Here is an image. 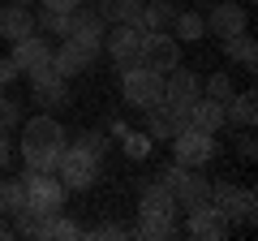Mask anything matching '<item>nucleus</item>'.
<instances>
[{
	"instance_id": "f704fd0d",
	"label": "nucleus",
	"mask_w": 258,
	"mask_h": 241,
	"mask_svg": "<svg viewBox=\"0 0 258 241\" xmlns=\"http://www.w3.org/2000/svg\"><path fill=\"white\" fill-rule=\"evenodd\" d=\"M39 5H43V9H52V13H74L82 0H39Z\"/></svg>"
},
{
	"instance_id": "aec40b11",
	"label": "nucleus",
	"mask_w": 258,
	"mask_h": 241,
	"mask_svg": "<svg viewBox=\"0 0 258 241\" xmlns=\"http://www.w3.org/2000/svg\"><path fill=\"white\" fill-rule=\"evenodd\" d=\"M30 91H35L39 108H64V103H69V78L52 74V78H43V82H30Z\"/></svg>"
},
{
	"instance_id": "dca6fc26",
	"label": "nucleus",
	"mask_w": 258,
	"mask_h": 241,
	"mask_svg": "<svg viewBox=\"0 0 258 241\" xmlns=\"http://www.w3.org/2000/svg\"><path fill=\"white\" fill-rule=\"evenodd\" d=\"M189 125L203 134H220L224 130V103L211 99V95H198V99L189 103Z\"/></svg>"
},
{
	"instance_id": "ea45409f",
	"label": "nucleus",
	"mask_w": 258,
	"mask_h": 241,
	"mask_svg": "<svg viewBox=\"0 0 258 241\" xmlns=\"http://www.w3.org/2000/svg\"><path fill=\"white\" fill-rule=\"evenodd\" d=\"M0 99H5V82H0Z\"/></svg>"
},
{
	"instance_id": "423d86ee",
	"label": "nucleus",
	"mask_w": 258,
	"mask_h": 241,
	"mask_svg": "<svg viewBox=\"0 0 258 241\" xmlns=\"http://www.w3.org/2000/svg\"><path fill=\"white\" fill-rule=\"evenodd\" d=\"M142 43H147V30H142V26H129V22L108 26V35H103V52L116 61V69L138 65V61H142Z\"/></svg>"
},
{
	"instance_id": "c85d7f7f",
	"label": "nucleus",
	"mask_w": 258,
	"mask_h": 241,
	"mask_svg": "<svg viewBox=\"0 0 258 241\" xmlns=\"http://www.w3.org/2000/svg\"><path fill=\"white\" fill-rule=\"evenodd\" d=\"M203 95H211V99L228 103V99H232V78H228V74H211V78H207V91H203Z\"/></svg>"
},
{
	"instance_id": "4c0bfd02",
	"label": "nucleus",
	"mask_w": 258,
	"mask_h": 241,
	"mask_svg": "<svg viewBox=\"0 0 258 241\" xmlns=\"http://www.w3.org/2000/svg\"><path fill=\"white\" fill-rule=\"evenodd\" d=\"M13 237V224H5V220H0V241H9Z\"/></svg>"
},
{
	"instance_id": "c756f323",
	"label": "nucleus",
	"mask_w": 258,
	"mask_h": 241,
	"mask_svg": "<svg viewBox=\"0 0 258 241\" xmlns=\"http://www.w3.org/2000/svg\"><path fill=\"white\" fill-rule=\"evenodd\" d=\"M134 237H147V241H159V237H176V224H151V220H138Z\"/></svg>"
},
{
	"instance_id": "1a4fd4ad",
	"label": "nucleus",
	"mask_w": 258,
	"mask_h": 241,
	"mask_svg": "<svg viewBox=\"0 0 258 241\" xmlns=\"http://www.w3.org/2000/svg\"><path fill=\"white\" fill-rule=\"evenodd\" d=\"M203 22H207V35H215V39H228V35H237V30H249V13L237 0H220L211 9V18H203Z\"/></svg>"
},
{
	"instance_id": "9b49d317",
	"label": "nucleus",
	"mask_w": 258,
	"mask_h": 241,
	"mask_svg": "<svg viewBox=\"0 0 258 241\" xmlns=\"http://www.w3.org/2000/svg\"><path fill=\"white\" fill-rule=\"evenodd\" d=\"M185 232H189V237H198V241H224V237H228V220H224L211 203H203V207H194V211H189Z\"/></svg>"
},
{
	"instance_id": "9d476101",
	"label": "nucleus",
	"mask_w": 258,
	"mask_h": 241,
	"mask_svg": "<svg viewBox=\"0 0 258 241\" xmlns=\"http://www.w3.org/2000/svg\"><path fill=\"white\" fill-rule=\"evenodd\" d=\"M138 215H142V220H151V224H172V215H176L172 190H164L159 181H155V186H147V190H142V198H138Z\"/></svg>"
},
{
	"instance_id": "ddd939ff",
	"label": "nucleus",
	"mask_w": 258,
	"mask_h": 241,
	"mask_svg": "<svg viewBox=\"0 0 258 241\" xmlns=\"http://www.w3.org/2000/svg\"><path fill=\"white\" fill-rule=\"evenodd\" d=\"M172 198H176V207H181V211H194V207L211 203V181H207V176H198V168H185V176L176 181Z\"/></svg>"
},
{
	"instance_id": "a19ab883",
	"label": "nucleus",
	"mask_w": 258,
	"mask_h": 241,
	"mask_svg": "<svg viewBox=\"0 0 258 241\" xmlns=\"http://www.w3.org/2000/svg\"><path fill=\"white\" fill-rule=\"evenodd\" d=\"M176 5H185V0H176Z\"/></svg>"
},
{
	"instance_id": "cd10ccee",
	"label": "nucleus",
	"mask_w": 258,
	"mask_h": 241,
	"mask_svg": "<svg viewBox=\"0 0 258 241\" xmlns=\"http://www.w3.org/2000/svg\"><path fill=\"white\" fill-rule=\"evenodd\" d=\"M22 120H26V116H22V103L5 95V99H0V130H18Z\"/></svg>"
},
{
	"instance_id": "f257e3e1",
	"label": "nucleus",
	"mask_w": 258,
	"mask_h": 241,
	"mask_svg": "<svg viewBox=\"0 0 258 241\" xmlns=\"http://www.w3.org/2000/svg\"><path fill=\"white\" fill-rule=\"evenodd\" d=\"M64 151V125L52 116V112H39V116L22 120V138H18V155L26 159V168H39V172H52L56 159Z\"/></svg>"
},
{
	"instance_id": "7ed1b4c3",
	"label": "nucleus",
	"mask_w": 258,
	"mask_h": 241,
	"mask_svg": "<svg viewBox=\"0 0 258 241\" xmlns=\"http://www.w3.org/2000/svg\"><path fill=\"white\" fill-rule=\"evenodd\" d=\"M120 91H125L129 108L151 112L155 103H164V74H155L147 65H125L120 69Z\"/></svg>"
},
{
	"instance_id": "39448f33",
	"label": "nucleus",
	"mask_w": 258,
	"mask_h": 241,
	"mask_svg": "<svg viewBox=\"0 0 258 241\" xmlns=\"http://www.w3.org/2000/svg\"><path fill=\"white\" fill-rule=\"evenodd\" d=\"M215 151H220L215 134H203V130H194V125H185L181 134H172V159L181 168H207L215 159Z\"/></svg>"
},
{
	"instance_id": "6e6552de",
	"label": "nucleus",
	"mask_w": 258,
	"mask_h": 241,
	"mask_svg": "<svg viewBox=\"0 0 258 241\" xmlns=\"http://www.w3.org/2000/svg\"><path fill=\"white\" fill-rule=\"evenodd\" d=\"M138 65L155 69V74H172L181 65V43H176L168 30H147V43H142V61Z\"/></svg>"
},
{
	"instance_id": "f3484780",
	"label": "nucleus",
	"mask_w": 258,
	"mask_h": 241,
	"mask_svg": "<svg viewBox=\"0 0 258 241\" xmlns=\"http://www.w3.org/2000/svg\"><path fill=\"white\" fill-rule=\"evenodd\" d=\"M164 99L189 108V103L198 99V74H189V69H181V65H176L172 74H164Z\"/></svg>"
},
{
	"instance_id": "bb28decb",
	"label": "nucleus",
	"mask_w": 258,
	"mask_h": 241,
	"mask_svg": "<svg viewBox=\"0 0 258 241\" xmlns=\"http://www.w3.org/2000/svg\"><path fill=\"white\" fill-rule=\"evenodd\" d=\"M47 237H64V241H74V237H86V232H82V228H78V224H74V220H64V215H60V211H56V215H52V220H47Z\"/></svg>"
},
{
	"instance_id": "2eb2a0df",
	"label": "nucleus",
	"mask_w": 258,
	"mask_h": 241,
	"mask_svg": "<svg viewBox=\"0 0 258 241\" xmlns=\"http://www.w3.org/2000/svg\"><path fill=\"white\" fill-rule=\"evenodd\" d=\"M43 61H52V43H47V39H39V30H35V35H26V39H18V43H13V65H18L22 74L39 69Z\"/></svg>"
},
{
	"instance_id": "a878e982",
	"label": "nucleus",
	"mask_w": 258,
	"mask_h": 241,
	"mask_svg": "<svg viewBox=\"0 0 258 241\" xmlns=\"http://www.w3.org/2000/svg\"><path fill=\"white\" fill-rule=\"evenodd\" d=\"M35 26L47 30V35H56V39H64V30H69V13H52V9H43V13H35Z\"/></svg>"
},
{
	"instance_id": "c9c22d12",
	"label": "nucleus",
	"mask_w": 258,
	"mask_h": 241,
	"mask_svg": "<svg viewBox=\"0 0 258 241\" xmlns=\"http://www.w3.org/2000/svg\"><path fill=\"white\" fill-rule=\"evenodd\" d=\"M91 237H129V228H120V224H99V228H91Z\"/></svg>"
},
{
	"instance_id": "5701e85b",
	"label": "nucleus",
	"mask_w": 258,
	"mask_h": 241,
	"mask_svg": "<svg viewBox=\"0 0 258 241\" xmlns=\"http://www.w3.org/2000/svg\"><path fill=\"white\" fill-rule=\"evenodd\" d=\"M176 18V5H164V0H142V18L138 26L142 30H168Z\"/></svg>"
},
{
	"instance_id": "393cba45",
	"label": "nucleus",
	"mask_w": 258,
	"mask_h": 241,
	"mask_svg": "<svg viewBox=\"0 0 258 241\" xmlns=\"http://www.w3.org/2000/svg\"><path fill=\"white\" fill-rule=\"evenodd\" d=\"M168 35H172L176 43H198V39L207 35V22L198 18V13H176L172 26H168Z\"/></svg>"
},
{
	"instance_id": "412c9836",
	"label": "nucleus",
	"mask_w": 258,
	"mask_h": 241,
	"mask_svg": "<svg viewBox=\"0 0 258 241\" xmlns=\"http://www.w3.org/2000/svg\"><path fill=\"white\" fill-rule=\"evenodd\" d=\"M220 47H224V56H228L232 65H245L249 74H254V52H258V43H254V35H249V30H237V35L220 39Z\"/></svg>"
},
{
	"instance_id": "20e7f679",
	"label": "nucleus",
	"mask_w": 258,
	"mask_h": 241,
	"mask_svg": "<svg viewBox=\"0 0 258 241\" xmlns=\"http://www.w3.org/2000/svg\"><path fill=\"white\" fill-rule=\"evenodd\" d=\"M99 164H103V159L91 155L86 147H78V142H64V151H60V159H56L52 172L60 176L69 190H91L95 181H99Z\"/></svg>"
},
{
	"instance_id": "7c9ffc66",
	"label": "nucleus",
	"mask_w": 258,
	"mask_h": 241,
	"mask_svg": "<svg viewBox=\"0 0 258 241\" xmlns=\"http://www.w3.org/2000/svg\"><path fill=\"white\" fill-rule=\"evenodd\" d=\"M125 151L134 159H147L151 155V134H125Z\"/></svg>"
},
{
	"instance_id": "2f4dec72",
	"label": "nucleus",
	"mask_w": 258,
	"mask_h": 241,
	"mask_svg": "<svg viewBox=\"0 0 258 241\" xmlns=\"http://www.w3.org/2000/svg\"><path fill=\"white\" fill-rule=\"evenodd\" d=\"M13 155H18V142H13V130H0V172H9Z\"/></svg>"
},
{
	"instance_id": "79ce46f5",
	"label": "nucleus",
	"mask_w": 258,
	"mask_h": 241,
	"mask_svg": "<svg viewBox=\"0 0 258 241\" xmlns=\"http://www.w3.org/2000/svg\"><path fill=\"white\" fill-rule=\"evenodd\" d=\"M95 5H99V0H95Z\"/></svg>"
},
{
	"instance_id": "72a5a7b5",
	"label": "nucleus",
	"mask_w": 258,
	"mask_h": 241,
	"mask_svg": "<svg viewBox=\"0 0 258 241\" xmlns=\"http://www.w3.org/2000/svg\"><path fill=\"white\" fill-rule=\"evenodd\" d=\"M78 147H86L91 155H99V159H103V138H99V134H82V138H78Z\"/></svg>"
},
{
	"instance_id": "58836bf2",
	"label": "nucleus",
	"mask_w": 258,
	"mask_h": 241,
	"mask_svg": "<svg viewBox=\"0 0 258 241\" xmlns=\"http://www.w3.org/2000/svg\"><path fill=\"white\" fill-rule=\"evenodd\" d=\"M9 5H39V0H9Z\"/></svg>"
},
{
	"instance_id": "0eeeda50",
	"label": "nucleus",
	"mask_w": 258,
	"mask_h": 241,
	"mask_svg": "<svg viewBox=\"0 0 258 241\" xmlns=\"http://www.w3.org/2000/svg\"><path fill=\"white\" fill-rule=\"evenodd\" d=\"M103 35H108V22H103L99 9L78 5V9L69 13V30H64V39H74V43H82L86 52L99 56V52H103Z\"/></svg>"
},
{
	"instance_id": "a211bd4d",
	"label": "nucleus",
	"mask_w": 258,
	"mask_h": 241,
	"mask_svg": "<svg viewBox=\"0 0 258 241\" xmlns=\"http://www.w3.org/2000/svg\"><path fill=\"white\" fill-rule=\"evenodd\" d=\"M220 215H224L228 224H254V220H258V198L249 194V190H237V186H232V194L224 198Z\"/></svg>"
},
{
	"instance_id": "4be33fe9",
	"label": "nucleus",
	"mask_w": 258,
	"mask_h": 241,
	"mask_svg": "<svg viewBox=\"0 0 258 241\" xmlns=\"http://www.w3.org/2000/svg\"><path fill=\"white\" fill-rule=\"evenodd\" d=\"M99 13H103V22H108V26H120V22L138 26L142 0H99Z\"/></svg>"
},
{
	"instance_id": "e433bc0d",
	"label": "nucleus",
	"mask_w": 258,
	"mask_h": 241,
	"mask_svg": "<svg viewBox=\"0 0 258 241\" xmlns=\"http://www.w3.org/2000/svg\"><path fill=\"white\" fill-rule=\"evenodd\" d=\"M237 151H241V159H254V134H241V138H237Z\"/></svg>"
},
{
	"instance_id": "f8f14e48",
	"label": "nucleus",
	"mask_w": 258,
	"mask_h": 241,
	"mask_svg": "<svg viewBox=\"0 0 258 241\" xmlns=\"http://www.w3.org/2000/svg\"><path fill=\"white\" fill-rule=\"evenodd\" d=\"M52 65H56L60 78H78V74H86L95 65V52H86L74 39H60V47H52Z\"/></svg>"
},
{
	"instance_id": "473e14b6",
	"label": "nucleus",
	"mask_w": 258,
	"mask_h": 241,
	"mask_svg": "<svg viewBox=\"0 0 258 241\" xmlns=\"http://www.w3.org/2000/svg\"><path fill=\"white\" fill-rule=\"evenodd\" d=\"M13 78H22V69H18V65H13V56H0V82L9 86V82H13Z\"/></svg>"
},
{
	"instance_id": "f03ea898",
	"label": "nucleus",
	"mask_w": 258,
	"mask_h": 241,
	"mask_svg": "<svg viewBox=\"0 0 258 241\" xmlns=\"http://www.w3.org/2000/svg\"><path fill=\"white\" fill-rule=\"evenodd\" d=\"M22 186H26V215L30 220H52L56 211H64V198H69V186H64L60 176L52 172H39V168H30L26 176H22Z\"/></svg>"
},
{
	"instance_id": "4468645a",
	"label": "nucleus",
	"mask_w": 258,
	"mask_h": 241,
	"mask_svg": "<svg viewBox=\"0 0 258 241\" xmlns=\"http://www.w3.org/2000/svg\"><path fill=\"white\" fill-rule=\"evenodd\" d=\"M35 13H30V5H5L0 9V39H9V43H18V39L35 35Z\"/></svg>"
},
{
	"instance_id": "6ab92c4d",
	"label": "nucleus",
	"mask_w": 258,
	"mask_h": 241,
	"mask_svg": "<svg viewBox=\"0 0 258 241\" xmlns=\"http://www.w3.org/2000/svg\"><path fill=\"white\" fill-rule=\"evenodd\" d=\"M258 120V99H254V91H232V99L224 103V125H237V130H249Z\"/></svg>"
},
{
	"instance_id": "b1692460",
	"label": "nucleus",
	"mask_w": 258,
	"mask_h": 241,
	"mask_svg": "<svg viewBox=\"0 0 258 241\" xmlns=\"http://www.w3.org/2000/svg\"><path fill=\"white\" fill-rule=\"evenodd\" d=\"M0 211L5 215L26 211V186H22V176H0Z\"/></svg>"
}]
</instances>
